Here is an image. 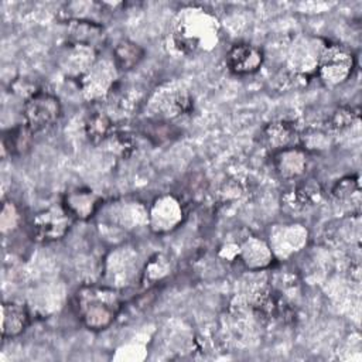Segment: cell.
Returning a JSON list of instances; mask_svg holds the SVG:
<instances>
[{"mask_svg": "<svg viewBox=\"0 0 362 362\" xmlns=\"http://www.w3.org/2000/svg\"><path fill=\"white\" fill-rule=\"evenodd\" d=\"M219 31L221 25L215 14L199 6H187L173 21L171 41L180 52L194 55L216 47Z\"/></svg>", "mask_w": 362, "mask_h": 362, "instance_id": "6da1fadb", "label": "cell"}, {"mask_svg": "<svg viewBox=\"0 0 362 362\" xmlns=\"http://www.w3.org/2000/svg\"><path fill=\"white\" fill-rule=\"evenodd\" d=\"M75 310L86 328L102 331L110 327L119 315L122 296L110 286L83 284L75 293Z\"/></svg>", "mask_w": 362, "mask_h": 362, "instance_id": "7a4b0ae2", "label": "cell"}, {"mask_svg": "<svg viewBox=\"0 0 362 362\" xmlns=\"http://www.w3.org/2000/svg\"><path fill=\"white\" fill-rule=\"evenodd\" d=\"M192 107L189 92L178 82L163 83L147 99V109L154 120L168 122L189 113Z\"/></svg>", "mask_w": 362, "mask_h": 362, "instance_id": "3957f363", "label": "cell"}, {"mask_svg": "<svg viewBox=\"0 0 362 362\" xmlns=\"http://www.w3.org/2000/svg\"><path fill=\"white\" fill-rule=\"evenodd\" d=\"M100 223L109 230L133 232L137 228L147 226L148 209L137 199H116L102 205L98 211Z\"/></svg>", "mask_w": 362, "mask_h": 362, "instance_id": "277c9868", "label": "cell"}, {"mask_svg": "<svg viewBox=\"0 0 362 362\" xmlns=\"http://www.w3.org/2000/svg\"><path fill=\"white\" fill-rule=\"evenodd\" d=\"M355 68V55L339 44H325L321 51L315 75L325 88H337L346 82Z\"/></svg>", "mask_w": 362, "mask_h": 362, "instance_id": "5b68a950", "label": "cell"}, {"mask_svg": "<svg viewBox=\"0 0 362 362\" xmlns=\"http://www.w3.org/2000/svg\"><path fill=\"white\" fill-rule=\"evenodd\" d=\"M62 106L59 99L48 90H37L23 105L24 123L34 132H44L52 127L61 117Z\"/></svg>", "mask_w": 362, "mask_h": 362, "instance_id": "8992f818", "label": "cell"}, {"mask_svg": "<svg viewBox=\"0 0 362 362\" xmlns=\"http://www.w3.org/2000/svg\"><path fill=\"white\" fill-rule=\"evenodd\" d=\"M119 82V71L113 59L98 58L93 66L78 81L83 98L89 102H99L112 95Z\"/></svg>", "mask_w": 362, "mask_h": 362, "instance_id": "52a82bcc", "label": "cell"}, {"mask_svg": "<svg viewBox=\"0 0 362 362\" xmlns=\"http://www.w3.org/2000/svg\"><path fill=\"white\" fill-rule=\"evenodd\" d=\"M74 222L64 205H54L40 211L31 223L33 238L38 242H55L62 239Z\"/></svg>", "mask_w": 362, "mask_h": 362, "instance_id": "ba28073f", "label": "cell"}, {"mask_svg": "<svg viewBox=\"0 0 362 362\" xmlns=\"http://www.w3.org/2000/svg\"><path fill=\"white\" fill-rule=\"evenodd\" d=\"M184 219V209L180 199L171 194L157 197L148 208V223L157 235L174 230Z\"/></svg>", "mask_w": 362, "mask_h": 362, "instance_id": "9c48e42d", "label": "cell"}, {"mask_svg": "<svg viewBox=\"0 0 362 362\" xmlns=\"http://www.w3.org/2000/svg\"><path fill=\"white\" fill-rule=\"evenodd\" d=\"M99 51L93 47L65 42L58 54V66L71 79L79 81L98 61Z\"/></svg>", "mask_w": 362, "mask_h": 362, "instance_id": "30bf717a", "label": "cell"}, {"mask_svg": "<svg viewBox=\"0 0 362 362\" xmlns=\"http://www.w3.org/2000/svg\"><path fill=\"white\" fill-rule=\"evenodd\" d=\"M308 232L300 223L277 225L270 230L269 246L273 256L277 259H286L307 245Z\"/></svg>", "mask_w": 362, "mask_h": 362, "instance_id": "8fae6325", "label": "cell"}, {"mask_svg": "<svg viewBox=\"0 0 362 362\" xmlns=\"http://www.w3.org/2000/svg\"><path fill=\"white\" fill-rule=\"evenodd\" d=\"M137 253L129 247H117L107 257L105 263L106 280L113 288L129 286L136 277Z\"/></svg>", "mask_w": 362, "mask_h": 362, "instance_id": "7c38bea8", "label": "cell"}, {"mask_svg": "<svg viewBox=\"0 0 362 362\" xmlns=\"http://www.w3.org/2000/svg\"><path fill=\"white\" fill-rule=\"evenodd\" d=\"M327 42L318 38H300L294 41L288 51V62L291 71L297 75H308L315 72L322 48Z\"/></svg>", "mask_w": 362, "mask_h": 362, "instance_id": "4fadbf2b", "label": "cell"}, {"mask_svg": "<svg viewBox=\"0 0 362 362\" xmlns=\"http://www.w3.org/2000/svg\"><path fill=\"white\" fill-rule=\"evenodd\" d=\"M263 62L262 48L249 42L233 44L226 54L228 68L236 75H252L260 69Z\"/></svg>", "mask_w": 362, "mask_h": 362, "instance_id": "5bb4252c", "label": "cell"}, {"mask_svg": "<svg viewBox=\"0 0 362 362\" xmlns=\"http://www.w3.org/2000/svg\"><path fill=\"white\" fill-rule=\"evenodd\" d=\"M300 132L294 123L288 120H274L266 124L260 133V143L264 148L273 153L298 146Z\"/></svg>", "mask_w": 362, "mask_h": 362, "instance_id": "9a60e30c", "label": "cell"}, {"mask_svg": "<svg viewBox=\"0 0 362 362\" xmlns=\"http://www.w3.org/2000/svg\"><path fill=\"white\" fill-rule=\"evenodd\" d=\"M239 259L250 272H263L273 263L274 256L266 240L249 235L239 243Z\"/></svg>", "mask_w": 362, "mask_h": 362, "instance_id": "2e32d148", "label": "cell"}, {"mask_svg": "<svg viewBox=\"0 0 362 362\" xmlns=\"http://www.w3.org/2000/svg\"><path fill=\"white\" fill-rule=\"evenodd\" d=\"M62 205L74 219L86 221L98 214L102 206V199L89 188H75L65 192Z\"/></svg>", "mask_w": 362, "mask_h": 362, "instance_id": "e0dca14e", "label": "cell"}, {"mask_svg": "<svg viewBox=\"0 0 362 362\" xmlns=\"http://www.w3.org/2000/svg\"><path fill=\"white\" fill-rule=\"evenodd\" d=\"M307 153L300 146L273 153V167L279 177L283 180L291 181L303 177L307 170Z\"/></svg>", "mask_w": 362, "mask_h": 362, "instance_id": "ac0fdd59", "label": "cell"}, {"mask_svg": "<svg viewBox=\"0 0 362 362\" xmlns=\"http://www.w3.org/2000/svg\"><path fill=\"white\" fill-rule=\"evenodd\" d=\"M65 24H66V42L89 45L96 48L98 51L103 47L106 41V34L102 24L95 21H83V20L65 21Z\"/></svg>", "mask_w": 362, "mask_h": 362, "instance_id": "d6986e66", "label": "cell"}, {"mask_svg": "<svg viewBox=\"0 0 362 362\" xmlns=\"http://www.w3.org/2000/svg\"><path fill=\"white\" fill-rule=\"evenodd\" d=\"M30 322L28 308L17 301H4L1 305V337L4 339L23 334Z\"/></svg>", "mask_w": 362, "mask_h": 362, "instance_id": "ffe728a7", "label": "cell"}, {"mask_svg": "<svg viewBox=\"0 0 362 362\" xmlns=\"http://www.w3.org/2000/svg\"><path fill=\"white\" fill-rule=\"evenodd\" d=\"M34 132L23 122L3 133V151L10 156L25 154L33 144Z\"/></svg>", "mask_w": 362, "mask_h": 362, "instance_id": "44dd1931", "label": "cell"}, {"mask_svg": "<svg viewBox=\"0 0 362 362\" xmlns=\"http://www.w3.org/2000/svg\"><path fill=\"white\" fill-rule=\"evenodd\" d=\"M322 192L324 191H322L321 185L315 180L307 178V180H303L301 182H298L291 189V192L286 197V201L290 202V204H287L290 208L303 209V208L317 204L322 198Z\"/></svg>", "mask_w": 362, "mask_h": 362, "instance_id": "7402d4cb", "label": "cell"}, {"mask_svg": "<svg viewBox=\"0 0 362 362\" xmlns=\"http://www.w3.org/2000/svg\"><path fill=\"white\" fill-rule=\"evenodd\" d=\"M85 134L93 144L105 143L113 133V119L102 110L90 112L85 119Z\"/></svg>", "mask_w": 362, "mask_h": 362, "instance_id": "603a6c76", "label": "cell"}, {"mask_svg": "<svg viewBox=\"0 0 362 362\" xmlns=\"http://www.w3.org/2000/svg\"><path fill=\"white\" fill-rule=\"evenodd\" d=\"M144 58V49L130 40L119 41L113 48V62L119 72H129L134 69Z\"/></svg>", "mask_w": 362, "mask_h": 362, "instance_id": "cb8c5ba5", "label": "cell"}, {"mask_svg": "<svg viewBox=\"0 0 362 362\" xmlns=\"http://www.w3.org/2000/svg\"><path fill=\"white\" fill-rule=\"evenodd\" d=\"M334 136L325 127H307L300 132L298 146L305 153H321L331 147Z\"/></svg>", "mask_w": 362, "mask_h": 362, "instance_id": "d4e9b609", "label": "cell"}, {"mask_svg": "<svg viewBox=\"0 0 362 362\" xmlns=\"http://www.w3.org/2000/svg\"><path fill=\"white\" fill-rule=\"evenodd\" d=\"M359 122V109L354 106H339L327 117L324 127L334 136L342 133Z\"/></svg>", "mask_w": 362, "mask_h": 362, "instance_id": "484cf974", "label": "cell"}, {"mask_svg": "<svg viewBox=\"0 0 362 362\" xmlns=\"http://www.w3.org/2000/svg\"><path fill=\"white\" fill-rule=\"evenodd\" d=\"M171 272V260L163 253L153 256L141 270V281L144 284H154L165 279Z\"/></svg>", "mask_w": 362, "mask_h": 362, "instance_id": "4316f807", "label": "cell"}, {"mask_svg": "<svg viewBox=\"0 0 362 362\" xmlns=\"http://www.w3.org/2000/svg\"><path fill=\"white\" fill-rule=\"evenodd\" d=\"M332 197L342 204H359L361 184L358 175H348L335 182L332 187Z\"/></svg>", "mask_w": 362, "mask_h": 362, "instance_id": "83f0119b", "label": "cell"}, {"mask_svg": "<svg viewBox=\"0 0 362 362\" xmlns=\"http://www.w3.org/2000/svg\"><path fill=\"white\" fill-rule=\"evenodd\" d=\"M20 223V211L17 205L13 201H4L1 208V216H0V226L1 232H13Z\"/></svg>", "mask_w": 362, "mask_h": 362, "instance_id": "f1b7e54d", "label": "cell"}]
</instances>
